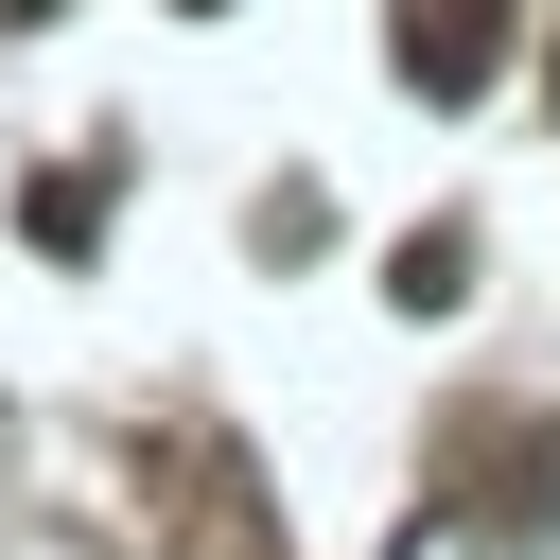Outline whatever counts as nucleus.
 <instances>
[{
    "instance_id": "f257e3e1",
    "label": "nucleus",
    "mask_w": 560,
    "mask_h": 560,
    "mask_svg": "<svg viewBox=\"0 0 560 560\" xmlns=\"http://www.w3.org/2000/svg\"><path fill=\"white\" fill-rule=\"evenodd\" d=\"M0 18H52V0H0Z\"/></svg>"
}]
</instances>
